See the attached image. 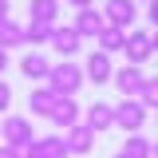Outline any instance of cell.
Masks as SVG:
<instances>
[{"instance_id":"cell-7","label":"cell","mask_w":158,"mask_h":158,"mask_svg":"<svg viewBox=\"0 0 158 158\" xmlns=\"http://www.w3.org/2000/svg\"><path fill=\"white\" fill-rule=\"evenodd\" d=\"M111 75H115V63H111L107 52H91V56L83 59V79L87 83L103 87V83H111Z\"/></svg>"},{"instance_id":"cell-23","label":"cell","mask_w":158,"mask_h":158,"mask_svg":"<svg viewBox=\"0 0 158 158\" xmlns=\"http://www.w3.org/2000/svg\"><path fill=\"white\" fill-rule=\"evenodd\" d=\"M0 158H24V150H20V146H8V142H4V146H0Z\"/></svg>"},{"instance_id":"cell-2","label":"cell","mask_w":158,"mask_h":158,"mask_svg":"<svg viewBox=\"0 0 158 158\" xmlns=\"http://www.w3.org/2000/svg\"><path fill=\"white\" fill-rule=\"evenodd\" d=\"M115 127H123L127 135H138V131L146 127V107H142L138 99H123L115 107Z\"/></svg>"},{"instance_id":"cell-30","label":"cell","mask_w":158,"mask_h":158,"mask_svg":"<svg viewBox=\"0 0 158 158\" xmlns=\"http://www.w3.org/2000/svg\"><path fill=\"white\" fill-rule=\"evenodd\" d=\"M115 158H127V154H115Z\"/></svg>"},{"instance_id":"cell-14","label":"cell","mask_w":158,"mask_h":158,"mask_svg":"<svg viewBox=\"0 0 158 158\" xmlns=\"http://www.w3.org/2000/svg\"><path fill=\"white\" fill-rule=\"evenodd\" d=\"M20 71L28 83H48V71H52V63L40 56V52H28V56L20 59Z\"/></svg>"},{"instance_id":"cell-20","label":"cell","mask_w":158,"mask_h":158,"mask_svg":"<svg viewBox=\"0 0 158 158\" xmlns=\"http://www.w3.org/2000/svg\"><path fill=\"white\" fill-rule=\"evenodd\" d=\"M150 138H142V135H127V142L118 146V154H127V158H150Z\"/></svg>"},{"instance_id":"cell-4","label":"cell","mask_w":158,"mask_h":158,"mask_svg":"<svg viewBox=\"0 0 158 158\" xmlns=\"http://www.w3.org/2000/svg\"><path fill=\"white\" fill-rule=\"evenodd\" d=\"M103 20L115 24V28H123V32H131L135 20H138V4L135 0H107L103 4Z\"/></svg>"},{"instance_id":"cell-27","label":"cell","mask_w":158,"mask_h":158,"mask_svg":"<svg viewBox=\"0 0 158 158\" xmlns=\"http://www.w3.org/2000/svg\"><path fill=\"white\" fill-rule=\"evenodd\" d=\"M8 63H12V59H8V52H4V48H0V75L8 71Z\"/></svg>"},{"instance_id":"cell-18","label":"cell","mask_w":158,"mask_h":158,"mask_svg":"<svg viewBox=\"0 0 158 158\" xmlns=\"http://www.w3.org/2000/svg\"><path fill=\"white\" fill-rule=\"evenodd\" d=\"M123 44H127V32H123V28H115V24H107V28L99 32V52H107V56L123 52Z\"/></svg>"},{"instance_id":"cell-19","label":"cell","mask_w":158,"mask_h":158,"mask_svg":"<svg viewBox=\"0 0 158 158\" xmlns=\"http://www.w3.org/2000/svg\"><path fill=\"white\" fill-rule=\"evenodd\" d=\"M52 32H56V24H36V20H28L24 24V44H52Z\"/></svg>"},{"instance_id":"cell-15","label":"cell","mask_w":158,"mask_h":158,"mask_svg":"<svg viewBox=\"0 0 158 158\" xmlns=\"http://www.w3.org/2000/svg\"><path fill=\"white\" fill-rule=\"evenodd\" d=\"M56 91H52V87H48V83H44V87H32V95H28V107H32V115H52V107H56Z\"/></svg>"},{"instance_id":"cell-26","label":"cell","mask_w":158,"mask_h":158,"mask_svg":"<svg viewBox=\"0 0 158 158\" xmlns=\"http://www.w3.org/2000/svg\"><path fill=\"white\" fill-rule=\"evenodd\" d=\"M12 16V0H0V20H8Z\"/></svg>"},{"instance_id":"cell-28","label":"cell","mask_w":158,"mask_h":158,"mask_svg":"<svg viewBox=\"0 0 158 158\" xmlns=\"http://www.w3.org/2000/svg\"><path fill=\"white\" fill-rule=\"evenodd\" d=\"M150 48H154V56H158V28L150 32Z\"/></svg>"},{"instance_id":"cell-29","label":"cell","mask_w":158,"mask_h":158,"mask_svg":"<svg viewBox=\"0 0 158 158\" xmlns=\"http://www.w3.org/2000/svg\"><path fill=\"white\" fill-rule=\"evenodd\" d=\"M150 158H158V142H154V146H150Z\"/></svg>"},{"instance_id":"cell-9","label":"cell","mask_w":158,"mask_h":158,"mask_svg":"<svg viewBox=\"0 0 158 158\" xmlns=\"http://www.w3.org/2000/svg\"><path fill=\"white\" fill-rule=\"evenodd\" d=\"M52 127H75V123H83V111H79V103H75V95H59L56 99V107H52Z\"/></svg>"},{"instance_id":"cell-6","label":"cell","mask_w":158,"mask_h":158,"mask_svg":"<svg viewBox=\"0 0 158 158\" xmlns=\"http://www.w3.org/2000/svg\"><path fill=\"white\" fill-rule=\"evenodd\" d=\"M24 158H71V150H67L63 135H44L24 146Z\"/></svg>"},{"instance_id":"cell-32","label":"cell","mask_w":158,"mask_h":158,"mask_svg":"<svg viewBox=\"0 0 158 158\" xmlns=\"http://www.w3.org/2000/svg\"><path fill=\"white\" fill-rule=\"evenodd\" d=\"M154 115H158V111H154Z\"/></svg>"},{"instance_id":"cell-10","label":"cell","mask_w":158,"mask_h":158,"mask_svg":"<svg viewBox=\"0 0 158 158\" xmlns=\"http://www.w3.org/2000/svg\"><path fill=\"white\" fill-rule=\"evenodd\" d=\"M63 142H67L71 154H91V146H95V131H91L87 123H75V127L63 131Z\"/></svg>"},{"instance_id":"cell-13","label":"cell","mask_w":158,"mask_h":158,"mask_svg":"<svg viewBox=\"0 0 158 158\" xmlns=\"http://www.w3.org/2000/svg\"><path fill=\"white\" fill-rule=\"evenodd\" d=\"M83 123H87L95 135L99 131H111V127H115V107H111V103H91V107L83 111Z\"/></svg>"},{"instance_id":"cell-17","label":"cell","mask_w":158,"mask_h":158,"mask_svg":"<svg viewBox=\"0 0 158 158\" xmlns=\"http://www.w3.org/2000/svg\"><path fill=\"white\" fill-rule=\"evenodd\" d=\"M0 48L4 52H12V48H24V24H16V20H0Z\"/></svg>"},{"instance_id":"cell-3","label":"cell","mask_w":158,"mask_h":158,"mask_svg":"<svg viewBox=\"0 0 158 158\" xmlns=\"http://www.w3.org/2000/svg\"><path fill=\"white\" fill-rule=\"evenodd\" d=\"M142 79H146V71H142V67H135V63H123V67H115L111 83H115V91H118L123 99H138V91H142Z\"/></svg>"},{"instance_id":"cell-22","label":"cell","mask_w":158,"mask_h":158,"mask_svg":"<svg viewBox=\"0 0 158 158\" xmlns=\"http://www.w3.org/2000/svg\"><path fill=\"white\" fill-rule=\"evenodd\" d=\"M8 103H12V87H8V83L0 79V115L8 111Z\"/></svg>"},{"instance_id":"cell-12","label":"cell","mask_w":158,"mask_h":158,"mask_svg":"<svg viewBox=\"0 0 158 158\" xmlns=\"http://www.w3.org/2000/svg\"><path fill=\"white\" fill-rule=\"evenodd\" d=\"M71 28H75L83 40H99V32L107 28V20H103L99 8H83V12H75V24H71Z\"/></svg>"},{"instance_id":"cell-8","label":"cell","mask_w":158,"mask_h":158,"mask_svg":"<svg viewBox=\"0 0 158 158\" xmlns=\"http://www.w3.org/2000/svg\"><path fill=\"white\" fill-rule=\"evenodd\" d=\"M123 52H127V63H135V67L150 63V56H154V48H150V32H127Z\"/></svg>"},{"instance_id":"cell-16","label":"cell","mask_w":158,"mask_h":158,"mask_svg":"<svg viewBox=\"0 0 158 158\" xmlns=\"http://www.w3.org/2000/svg\"><path fill=\"white\" fill-rule=\"evenodd\" d=\"M56 16H59V0H28V20L56 24Z\"/></svg>"},{"instance_id":"cell-25","label":"cell","mask_w":158,"mask_h":158,"mask_svg":"<svg viewBox=\"0 0 158 158\" xmlns=\"http://www.w3.org/2000/svg\"><path fill=\"white\" fill-rule=\"evenodd\" d=\"M63 4H71L75 12H83V8H95V0H63Z\"/></svg>"},{"instance_id":"cell-1","label":"cell","mask_w":158,"mask_h":158,"mask_svg":"<svg viewBox=\"0 0 158 158\" xmlns=\"http://www.w3.org/2000/svg\"><path fill=\"white\" fill-rule=\"evenodd\" d=\"M87 79H83V67L79 63H52V71H48V87L56 91V95H75L79 87H83Z\"/></svg>"},{"instance_id":"cell-11","label":"cell","mask_w":158,"mask_h":158,"mask_svg":"<svg viewBox=\"0 0 158 158\" xmlns=\"http://www.w3.org/2000/svg\"><path fill=\"white\" fill-rule=\"evenodd\" d=\"M52 48H56L63 59H71V56H79V48H83V36H79L71 24H63V28H56V32H52Z\"/></svg>"},{"instance_id":"cell-21","label":"cell","mask_w":158,"mask_h":158,"mask_svg":"<svg viewBox=\"0 0 158 158\" xmlns=\"http://www.w3.org/2000/svg\"><path fill=\"white\" fill-rule=\"evenodd\" d=\"M138 103L146 107V111H158V79H142V91H138Z\"/></svg>"},{"instance_id":"cell-24","label":"cell","mask_w":158,"mask_h":158,"mask_svg":"<svg viewBox=\"0 0 158 158\" xmlns=\"http://www.w3.org/2000/svg\"><path fill=\"white\" fill-rule=\"evenodd\" d=\"M146 20L158 28V0H150V4H146Z\"/></svg>"},{"instance_id":"cell-31","label":"cell","mask_w":158,"mask_h":158,"mask_svg":"<svg viewBox=\"0 0 158 158\" xmlns=\"http://www.w3.org/2000/svg\"><path fill=\"white\" fill-rule=\"evenodd\" d=\"M146 4H150V0H146Z\"/></svg>"},{"instance_id":"cell-5","label":"cell","mask_w":158,"mask_h":158,"mask_svg":"<svg viewBox=\"0 0 158 158\" xmlns=\"http://www.w3.org/2000/svg\"><path fill=\"white\" fill-rule=\"evenodd\" d=\"M0 138H4L8 146H20V150H24L28 142H36L32 123H28L24 115H8V118H4V123H0Z\"/></svg>"}]
</instances>
